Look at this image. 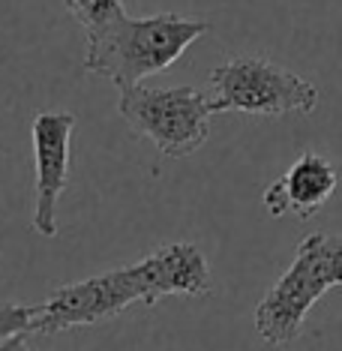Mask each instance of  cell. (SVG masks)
Returning <instances> with one entry per match:
<instances>
[{
    "mask_svg": "<svg viewBox=\"0 0 342 351\" xmlns=\"http://www.w3.org/2000/svg\"><path fill=\"white\" fill-rule=\"evenodd\" d=\"M117 111L132 132L154 141L162 156L184 159L204 147L210 135L213 102L198 87H145L121 90Z\"/></svg>",
    "mask_w": 342,
    "mask_h": 351,
    "instance_id": "3",
    "label": "cell"
},
{
    "mask_svg": "<svg viewBox=\"0 0 342 351\" xmlns=\"http://www.w3.org/2000/svg\"><path fill=\"white\" fill-rule=\"evenodd\" d=\"M12 342V339H10ZM10 342H6V346H0V351H10Z\"/></svg>",
    "mask_w": 342,
    "mask_h": 351,
    "instance_id": "12",
    "label": "cell"
},
{
    "mask_svg": "<svg viewBox=\"0 0 342 351\" xmlns=\"http://www.w3.org/2000/svg\"><path fill=\"white\" fill-rule=\"evenodd\" d=\"M10 351H34V348H30L27 342H25V337H15V339L10 342Z\"/></svg>",
    "mask_w": 342,
    "mask_h": 351,
    "instance_id": "11",
    "label": "cell"
},
{
    "mask_svg": "<svg viewBox=\"0 0 342 351\" xmlns=\"http://www.w3.org/2000/svg\"><path fill=\"white\" fill-rule=\"evenodd\" d=\"M34 315H36V303H10L0 300V346H6L15 337H27L30 327H34Z\"/></svg>",
    "mask_w": 342,
    "mask_h": 351,
    "instance_id": "10",
    "label": "cell"
},
{
    "mask_svg": "<svg viewBox=\"0 0 342 351\" xmlns=\"http://www.w3.org/2000/svg\"><path fill=\"white\" fill-rule=\"evenodd\" d=\"M132 303L147 306V289L138 265H126L54 289L42 303H36L30 333H60L69 327L99 324L106 318L126 313Z\"/></svg>",
    "mask_w": 342,
    "mask_h": 351,
    "instance_id": "5",
    "label": "cell"
},
{
    "mask_svg": "<svg viewBox=\"0 0 342 351\" xmlns=\"http://www.w3.org/2000/svg\"><path fill=\"white\" fill-rule=\"evenodd\" d=\"M339 186V174L328 156L306 150L291 162V169L265 189V207L270 217L309 219L330 202Z\"/></svg>",
    "mask_w": 342,
    "mask_h": 351,
    "instance_id": "7",
    "label": "cell"
},
{
    "mask_svg": "<svg viewBox=\"0 0 342 351\" xmlns=\"http://www.w3.org/2000/svg\"><path fill=\"white\" fill-rule=\"evenodd\" d=\"M337 285H342V234L315 231L300 241L289 270L256 306V333L267 346H289L297 339L313 303Z\"/></svg>",
    "mask_w": 342,
    "mask_h": 351,
    "instance_id": "2",
    "label": "cell"
},
{
    "mask_svg": "<svg viewBox=\"0 0 342 351\" xmlns=\"http://www.w3.org/2000/svg\"><path fill=\"white\" fill-rule=\"evenodd\" d=\"M73 111H39L30 126L34 141V231L42 237L58 234V204L69 183V145H73Z\"/></svg>",
    "mask_w": 342,
    "mask_h": 351,
    "instance_id": "6",
    "label": "cell"
},
{
    "mask_svg": "<svg viewBox=\"0 0 342 351\" xmlns=\"http://www.w3.org/2000/svg\"><path fill=\"white\" fill-rule=\"evenodd\" d=\"M208 30L210 21L186 19L178 12H159L147 19L121 15L106 27L87 30L84 69L90 75L108 78L123 90L178 63L180 54Z\"/></svg>",
    "mask_w": 342,
    "mask_h": 351,
    "instance_id": "1",
    "label": "cell"
},
{
    "mask_svg": "<svg viewBox=\"0 0 342 351\" xmlns=\"http://www.w3.org/2000/svg\"><path fill=\"white\" fill-rule=\"evenodd\" d=\"M145 274L150 303L171 294H186V298H204L213 289L210 265L204 252L195 243H165L138 261Z\"/></svg>",
    "mask_w": 342,
    "mask_h": 351,
    "instance_id": "8",
    "label": "cell"
},
{
    "mask_svg": "<svg viewBox=\"0 0 342 351\" xmlns=\"http://www.w3.org/2000/svg\"><path fill=\"white\" fill-rule=\"evenodd\" d=\"M69 10H73V15L84 30L106 27L121 15H126L123 0H69Z\"/></svg>",
    "mask_w": 342,
    "mask_h": 351,
    "instance_id": "9",
    "label": "cell"
},
{
    "mask_svg": "<svg viewBox=\"0 0 342 351\" xmlns=\"http://www.w3.org/2000/svg\"><path fill=\"white\" fill-rule=\"evenodd\" d=\"M213 111H243V114H309L318 106V87L280 63L241 54L219 63L210 73Z\"/></svg>",
    "mask_w": 342,
    "mask_h": 351,
    "instance_id": "4",
    "label": "cell"
}]
</instances>
